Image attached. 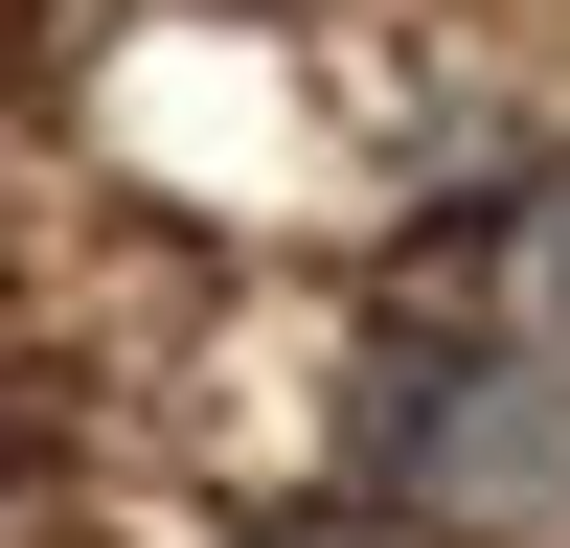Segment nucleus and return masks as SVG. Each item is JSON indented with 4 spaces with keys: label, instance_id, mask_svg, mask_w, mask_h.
Listing matches in <instances>:
<instances>
[{
    "label": "nucleus",
    "instance_id": "nucleus-1",
    "mask_svg": "<svg viewBox=\"0 0 570 548\" xmlns=\"http://www.w3.org/2000/svg\"><path fill=\"white\" fill-rule=\"evenodd\" d=\"M343 457L389 502H434V526H548L570 502V389L525 343H434V320H389V343L343 365Z\"/></svg>",
    "mask_w": 570,
    "mask_h": 548
},
{
    "label": "nucleus",
    "instance_id": "nucleus-2",
    "mask_svg": "<svg viewBox=\"0 0 570 548\" xmlns=\"http://www.w3.org/2000/svg\"><path fill=\"white\" fill-rule=\"evenodd\" d=\"M252 548H389V526H365V502H297V526H252Z\"/></svg>",
    "mask_w": 570,
    "mask_h": 548
},
{
    "label": "nucleus",
    "instance_id": "nucleus-3",
    "mask_svg": "<svg viewBox=\"0 0 570 548\" xmlns=\"http://www.w3.org/2000/svg\"><path fill=\"white\" fill-rule=\"evenodd\" d=\"M525 274H548V320H570V183H548V206H525Z\"/></svg>",
    "mask_w": 570,
    "mask_h": 548
}]
</instances>
